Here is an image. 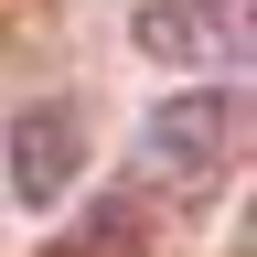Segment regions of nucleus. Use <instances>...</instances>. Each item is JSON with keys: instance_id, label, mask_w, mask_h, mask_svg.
Masks as SVG:
<instances>
[{"instance_id": "f257e3e1", "label": "nucleus", "mask_w": 257, "mask_h": 257, "mask_svg": "<svg viewBox=\"0 0 257 257\" xmlns=\"http://www.w3.org/2000/svg\"><path fill=\"white\" fill-rule=\"evenodd\" d=\"M236 140H246V96L182 86V96H161V107L140 118V182L193 193V182H214L225 161H236Z\"/></svg>"}, {"instance_id": "f03ea898", "label": "nucleus", "mask_w": 257, "mask_h": 257, "mask_svg": "<svg viewBox=\"0 0 257 257\" xmlns=\"http://www.w3.org/2000/svg\"><path fill=\"white\" fill-rule=\"evenodd\" d=\"M150 64H204V75H257V0H150L128 22Z\"/></svg>"}, {"instance_id": "7ed1b4c3", "label": "nucleus", "mask_w": 257, "mask_h": 257, "mask_svg": "<svg viewBox=\"0 0 257 257\" xmlns=\"http://www.w3.org/2000/svg\"><path fill=\"white\" fill-rule=\"evenodd\" d=\"M86 172V118H75V96H43V107H22L11 118V193L32 214H54L64 193H75Z\"/></svg>"}]
</instances>
